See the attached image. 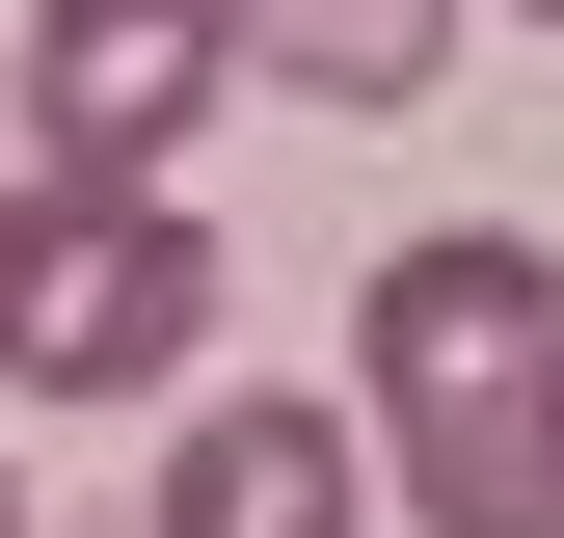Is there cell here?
Instances as JSON below:
<instances>
[{
	"instance_id": "6da1fadb",
	"label": "cell",
	"mask_w": 564,
	"mask_h": 538,
	"mask_svg": "<svg viewBox=\"0 0 564 538\" xmlns=\"http://www.w3.org/2000/svg\"><path fill=\"white\" fill-rule=\"evenodd\" d=\"M349 458L431 538H564V269L511 216H431L349 297Z\"/></svg>"
},
{
	"instance_id": "277c9868",
	"label": "cell",
	"mask_w": 564,
	"mask_h": 538,
	"mask_svg": "<svg viewBox=\"0 0 564 538\" xmlns=\"http://www.w3.org/2000/svg\"><path fill=\"white\" fill-rule=\"evenodd\" d=\"M162 538H377V458H349V404H296V377L162 404Z\"/></svg>"
},
{
	"instance_id": "52a82bcc",
	"label": "cell",
	"mask_w": 564,
	"mask_h": 538,
	"mask_svg": "<svg viewBox=\"0 0 564 538\" xmlns=\"http://www.w3.org/2000/svg\"><path fill=\"white\" fill-rule=\"evenodd\" d=\"M511 28H564V0H511Z\"/></svg>"
},
{
	"instance_id": "3957f363",
	"label": "cell",
	"mask_w": 564,
	"mask_h": 538,
	"mask_svg": "<svg viewBox=\"0 0 564 538\" xmlns=\"http://www.w3.org/2000/svg\"><path fill=\"white\" fill-rule=\"evenodd\" d=\"M242 82L216 0H28V189H188V108Z\"/></svg>"
},
{
	"instance_id": "5b68a950",
	"label": "cell",
	"mask_w": 564,
	"mask_h": 538,
	"mask_svg": "<svg viewBox=\"0 0 564 538\" xmlns=\"http://www.w3.org/2000/svg\"><path fill=\"white\" fill-rule=\"evenodd\" d=\"M216 28H242V82H296V108H431L457 0H216Z\"/></svg>"
},
{
	"instance_id": "7a4b0ae2",
	"label": "cell",
	"mask_w": 564,
	"mask_h": 538,
	"mask_svg": "<svg viewBox=\"0 0 564 538\" xmlns=\"http://www.w3.org/2000/svg\"><path fill=\"white\" fill-rule=\"evenodd\" d=\"M188 351H216L188 189H0V377L28 404H188Z\"/></svg>"
},
{
	"instance_id": "8992f818",
	"label": "cell",
	"mask_w": 564,
	"mask_h": 538,
	"mask_svg": "<svg viewBox=\"0 0 564 538\" xmlns=\"http://www.w3.org/2000/svg\"><path fill=\"white\" fill-rule=\"evenodd\" d=\"M0 538H28V485H0Z\"/></svg>"
}]
</instances>
